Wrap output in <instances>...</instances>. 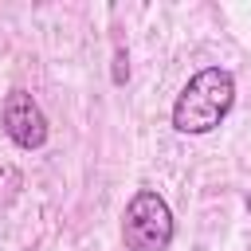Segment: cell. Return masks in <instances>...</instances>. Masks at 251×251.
I'll return each instance as SVG.
<instances>
[{
  "label": "cell",
  "instance_id": "4",
  "mask_svg": "<svg viewBox=\"0 0 251 251\" xmlns=\"http://www.w3.org/2000/svg\"><path fill=\"white\" fill-rule=\"evenodd\" d=\"M110 78H114V86H122V82L129 78V51H126V47L114 51V75H110Z\"/></svg>",
  "mask_w": 251,
  "mask_h": 251
},
{
  "label": "cell",
  "instance_id": "1",
  "mask_svg": "<svg viewBox=\"0 0 251 251\" xmlns=\"http://www.w3.org/2000/svg\"><path fill=\"white\" fill-rule=\"evenodd\" d=\"M231 106H235V75L227 67H204L180 86L173 102V129L184 137H204L231 114Z\"/></svg>",
  "mask_w": 251,
  "mask_h": 251
},
{
  "label": "cell",
  "instance_id": "3",
  "mask_svg": "<svg viewBox=\"0 0 251 251\" xmlns=\"http://www.w3.org/2000/svg\"><path fill=\"white\" fill-rule=\"evenodd\" d=\"M0 118H4V133H8V141L16 149L31 153V149H43L47 145V118H43L39 102L27 90H8Z\"/></svg>",
  "mask_w": 251,
  "mask_h": 251
},
{
  "label": "cell",
  "instance_id": "2",
  "mask_svg": "<svg viewBox=\"0 0 251 251\" xmlns=\"http://www.w3.org/2000/svg\"><path fill=\"white\" fill-rule=\"evenodd\" d=\"M176 235L173 224V208L161 192L153 188H137L122 212V243L126 251H169Z\"/></svg>",
  "mask_w": 251,
  "mask_h": 251
}]
</instances>
